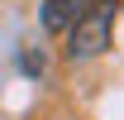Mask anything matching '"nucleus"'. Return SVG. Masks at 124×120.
Instances as JSON below:
<instances>
[{
	"instance_id": "obj_1",
	"label": "nucleus",
	"mask_w": 124,
	"mask_h": 120,
	"mask_svg": "<svg viewBox=\"0 0 124 120\" xmlns=\"http://www.w3.org/2000/svg\"><path fill=\"white\" fill-rule=\"evenodd\" d=\"M110 29H115V0H91L86 15L67 29V58L72 62L100 58V53L110 48Z\"/></svg>"
},
{
	"instance_id": "obj_2",
	"label": "nucleus",
	"mask_w": 124,
	"mask_h": 120,
	"mask_svg": "<svg viewBox=\"0 0 124 120\" xmlns=\"http://www.w3.org/2000/svg\"><path fill=\"white\" fill-rule=\"evenodd\" d=\"M86 5H91V0H43L38 19H43V29H48V34H67L81 15H86Z\"/></svg>"
}]
</instances>
